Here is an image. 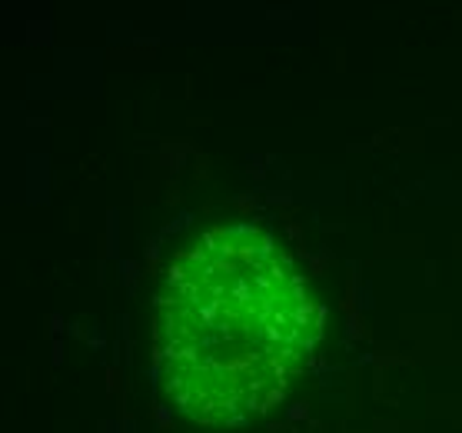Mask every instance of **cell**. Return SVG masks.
Here are the masks:
<instances>
[{
	"instance_id": "1",
	"label": "cell",
	"mask_w": 462,
	"mask_h": 433,
	"mask_svg": "<svg viewBox=\"0 0 462 433\" xmlns=\"http://www.w3.org/2000/svg\"><path fill=\"white\" fill-rule=\"evenodd\" d=\"M319 337L303 277L266 233L210 231L157 294V377L203 427H243L283 400Z\"/></svg>"
}]
</instances>
